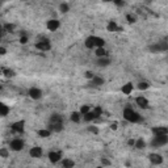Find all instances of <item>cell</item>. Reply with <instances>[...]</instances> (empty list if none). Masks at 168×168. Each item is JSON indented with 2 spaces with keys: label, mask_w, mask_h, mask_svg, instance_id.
I'll return each mask as SVG.
<instances>
[{
  "label": "cell",
  "mask_w": 168,
  "mask_h": 168,
  "mask_svg": "<svg viewBox=\"0 0 168 168\" xmlns=\"http://www.w3.org/2000/svg\"><path fill=\"white\" fill-rule=\"evenodd\" d=\"M148 87H150V84H148L147 82H141V83H138V84H137V88H138V89H141V91H144V89H147Z\"/></svg>",
  "instance_id": "obj_29"
},
{
  "label": "cell",
  "mask_w": 168,
  "mask_h": 168,
  "mask_svg": "<svg viewBox=\"0 0 168 168\" xmlns=\"http://www.w3.org/2000/svg\"><path fill=\"white\" fill-rule=\"evenodd\" d=\"M103 1H105V3H109V1H113V0H103Z\"/></svg>",
  "instance_id": "obj_44"
},
{
  "label": "cell",
  "mask_w": 168,
  "mask_h": 168,
  "mask_svg": "<svg viewBox=\"0 0 168 168\" xmlns=\"http://www.w3.org/2000/svg\"><path fill=\"white\" fill-rule=\"evenodd\" d=\"M59 9H61V12H62V13H67V12H69V9H70V7H69V4L62 3V4H61V7H59Z\"/></svg>",
  "instance_id": "obj_31"
},
{
  "label": "cell",
  "mask_w": 168,
  "mask_h": 168,
  "mask_svg": "<svg viewBox=\"0 0 168 168\" xmlns=\"http://www.w3.org/2000/svg\"><path fill=\"white\" fill-rule=\"evenodd\" d=\"M150 161L152 163V164H155V165H158V164H161L163 163V156L161 155H159V154H150Z\"/></svg>",
  "instance_id": "obj_9"
},
{
  "label": "cell",
  "mask_w": 168,
  "mask_h": 168,
  "mask_svg": "<svg viewBox=\"0 0 168 168\" xmlns=\"http://www.w3.org/2000/svg\"><path fill=\"white\" fill-rule=\"evenodd\" d=\"M62 122H63V118L59 114H53L50 117V124H62Z\"/></svg>",
  "instance_id": "obj_16"
},
{
  "label": "cell",
  "mask_w": 168,
  "mask_h": 168,
  "mask_svg": "<svg viewBox=\"0 0 168 168\" xmlns=\"http://www.w3.org/2000/svg\"><path fill=\"white\" fill-rule=\"evenodd\" d=\"M88 112H91V108H89V105H83L82 108H80V114H82V116L87 114Z\"/></svg>",
  "instance_id": "obj_30"
},
{
  "label": "cell",
  "mask_w": 168,
  "mask_h": 168,
  "mask_svg": "<svg viewBox=\"0 0 168 168\" xmlns=\"http://www.w3.org/2000/svg\"><path fill=\"white\" fill-rule=\"evenodd\" d=\"M22 1H26V0H22Z\"/></svg>",
  "instance_id": "obj_45"
},
{
  "label": "cell",
  "mask_w": 168,
  "mask_h": 168,
  "mask_svg": "<svg viewBox=\"0 0 168 168\" xmlns=\"http://www.w3.org/2000/svg\"><path fill=\"white\" fill-rule=\"evenodd\" d=\"M62 158V155L61 152H57V151H51V152H49V160L51 161V163H58Z\"/></svg>",
  "instance_id": "obj_10"
},
{
  "label": "cell",
  "mask_w": 168,
  "mask_h": 168,
  "mask_svg": "<svg viewBox=\"0 0 168 168\" xmlns=\"http://www.w3.org/2000/svg\"><path fill=\"white\" fill-rule=\"evenodd\" d=\"M84 76H86L87 79H91V80H92V79H93V76H95V75H93V74H92L91 71H87L86 74H84Z\"/></svg>",
  "instance_id": "obj_37"
},
{
  "label": "cell",
  "mask_w": 168,
  "mask_h": 168,
  "mask_svg": "<svg viewBox=\"0 0 168 168\" xmlns=\"http://www.w3.org/2000/svg\"><path fill=\"white\" fill-rule=\"evenodd\" d=\"M0 156H3V158H7V156H8V151L5 150V148H1V150H0Z\"/></svg>",
  "instance_id": "obj_36"
},
{
  "label": "cell",
  "mask_w": 168,
  "mask_h": 168,
  "mask_svg": "<svg viewBox=\"0 0 168 168\" xmlns=\"http://www.w3.org/2000/svg\"><path fill=\"white\" fill-rule=\"evenodd\" d=\"M106 29H108V32H117V30H120V28H118V25L116 24V21H109Z\"/></svg>",
  "instance_id": "obj_17"
},
{
  "label": "cell",
  "mask_w": 168,
  "mask_h": 168,
  "mask_svg": "<svg viewBox=\"0 0 168 168\" xmlns=\"http://www.w3.org/2000/svg\"><path fill=\"white\" fill-rule=\"evenodd\" d=\"M93 86H103L104 84V79L103 78H99V76H93V79L91 80Z\"/></svg>",
  "instance_id": "obj_23"
},
{
  "label": "cell",
  "mask_w": 168,
  "mask_h": 168,
  "mask_svg": "<svg viewBox=\"0 0 168 168\" xmlns=\"http://www.w3.org/2000/svg\"><path fill=\"white\" fill-rule=\"evenodd\" d=\"M88 131H91V133H93V134H97V133H99V127H97V126H89L88 127Z\"/></svg>",
  "instance_id": "obj_34"
},
{
  "label": "cell",
  "mask_w": 168,
  "mask_h": 168,
  "mask_svg": "<svg viewBox=\"0 0 168 168\" xmlns=\"http://www.w3.org/2000/svg\"><path fill=\"white\" fill-rule=\"evenodd\" d=\"M0 109H1V117H5V116H8V113H9V108H8L5 104H0Z\"/></svg>",
  "instance_id": "obj_24"
},
{
  "label": "cell",
  "mask_w": 168,
  "mask_h": 168,
  "mask_svg": "<svg viewBox=\"0 0 168 168\" xmlns=\"http://www.w3.org/2000/svg\"><path fill=\"white\" fill-rule=\"evenodd\" d=\"M121 91H122L124 95H130V93L133 92V84H131V83H127V84H125V86L121 88Z\"/></svg>",
  "instance_id": "obj_15"
},
{
  "label": "cell",
  "mask_w": 168,
  "mask_h": 168,
  "mask_svg": "<svg viewBox=\"0 0 168 168\" xmlns=\"http://www.w3.org/2000/svg\"><path fill=\"white\" fill-rule=\"evenodd\" d=\"M97 63H99V66H101V67H105V66L110 65V59L108 58V57H101V58H99Z\"/></svg>",
  "instance_id": "obj_18"
},
{
  "label": "cell",
  "mask_w": 168,
  "mask_h": 168,
  "mask_svg": "<svg viewBox=\"0 0 168 168\" xmlns=\"http://www.w3.org/2000/svg\"><path fill=\"white\" fill-rule=\"evenodd\" d=\"M24 125H25V121H17V122H14V124L12 125V130L18 133V134L24 133Z\"/></svg>",
  "instance_id": "obj_8"
},
{
  "label": "cell",
  "mask_w": 168,
  "mask_h": 168,
  "mask_svg": "<svg viewBox=\"0 0 168 168\" xmlns=\"http://www.w3.org/2000/svg\"><path fill=\"white\" fill-rule=\"evenodd\" d=\"M154 135H168V127L165 126H155L151 129Z\"/></svg>",
  "instance_id": "obj_6"
},
{
  "label": "cell",
  "mask_w": 168,
  "mask_h": 168,
  "mask_svg": "<svg viewBox=\"0 0 168 168\" xmlns=\"http://www.w3.org/2000/svg\"><path fill=\"white\" fill-rule=\"evenodd\" d=\"M126 18H127V20H129V22H130V24H133V22H135V18H134L133 16H131V14H127V16H126Z\"/></svg>",
  "instance_id": "obj_38"
},
{
  "label": "cell",
  "mask_w": 168,
  "mask_h": 168,
  "mask_svg": "<svg viewBox=\"0 0 168 168\" xmlns=\"http://www.w3.org/2000/svg\"><path fill=\"white\" fill-rule=\"evenodd\" d=\"M93 112H95V113L97 114V116H101V114H103V109H101V108H100V106H96V108H95V109H93Z\"/></svg>",
  "instance_id": "obj_35"
},
{
  "label": "cell",
  "mask_w": 168,
  "mask_h": 168,
  "mask_svg": "<svg viewBox=\"0 0 168 168\" xmlns=\"http://www.w3.org/2000/svg\"><path fill=\"white\" fill-rule=\"evenodd\" d=\"M20 42L22 45L26 43V42H28V37H26V36H22V37H20Z\"/></svg>",
  "instance_id": "obj_40"
},
{
  "label": "cell",
  "mask_w": 168,
  "mask_h": 168,
  "mask_svg": "<svg viewBox=\"0 0 168 168\" xmlns=\"http://www.w3.org/2000/svg\"><path fill=\"white\" fill-rule=\"evenodd\" d=\"M84 45H86V47H87V49H93V47H96V46H95V36H91V37L87 38L86 42H84Z\"/></svg>",
  "instance_id": "obj_14"
},
{
  "label": "cell",
  "mask_w": 168,
  "mask_h": 168,
  "mask_svg": "<svg viewBox=\"0 0 168 168\" xmlns=\"http://www.w3.org/2000/svg\"><path fill=\"white\" fill-rule=\"evenodd\" d=\"M4 29H5V32H13L14 30V25L13 24H5L4 25Z\"/></svg>",
  "instance_id": "obj_32"
},
{
  "label": "cell",
  "mask_w": 168,
  "mask_h": 168,
  "mask_svg": "<svg viewBox=\"0 0 168 168\" xmlns=\"http://www.w3.org/2000/svg\"><path fill=\"white\" fill-rule=\"evenodd\" d=\"M49 129L53 131L59 133V131H62V129H63V122L62 124H50V127H49Z\"/></svg>",
  "instance_id": "obj_19"
},
{
  "label": "cell",
  "mask_w": 168,
  "mask_h": 168,
  "mask_svg": "<svg viewBox=\"0 0 168 168\" xmlns=\"http://www.w3.org/2000/svg\"><path fill=\"white\" fill-rule=\"evenodd\" d=\"M124 118L129 122H133V124H137V122H141L142 117L141 114H138L137 112H134L130 108H125L124 109Z\"/></svg>",
  "instance_id": "obj_1"
},
{
  "label": "cell",
  "mask_w": 168,
  "mask_h": 168,
  "mask_svg": "<svg viewBox=\"0 0 168 168\" xmlns=\"http://www.w3.org/2000/svg\"><path fill=\"white\" fill-rule=\"evenodd\" d=\"M168 143V137L167 135H154V139L151 141V146L154 147H160Z\"/></svg>",
  "instance_id": "obj_2"
},
{
  "label": "cell",
  "mask_w": 168,
  "mask_h": 168,
  "mask_svg": "<svg viewBox=\"0 0 168 168\" xmlns=\"http://www.w3.org/2000/svg\"><path fill=\"white\" fill-rule=\"evenodd\" d=\"M117 127H118V122H112L110 124V129L112 130H117Z\"/></svg>",
  "instance_id": "obj_39"
},
{
  "label": "cell",
  "mask_w": 168,
  "mask_h": 168,
  "mask_svg": "<svg viewBox=\"0 0 168 168\" xmlns=\"http://www.w3.org/2000/svg\"><path fill=\"white\" fill-rule=\"evenodd\" d=\"M135 103H137V105L139 106V108H142V109L148 108V100L143 96H138L137 99H135Z\"/></svg>",
  "instance_id": "obj_7"
},
{
  "label": "cell",
  "mask_w": 168,
  "mask_h": 168,
  "mask_svg": "<svg viewBox=\"0 0 168 168\" xmlns=\"http://www.w3.org/2000/svg\"><path fill=\"white\" fill-rule=\"evenodd\" d=\"M32 158H41L42 156V148L41 147H32L29 151Z\"/></svg>",
  "instance_id": "obj_13"
},
{
  "label": "cell",
  "mask_w": 168,
  "mask_h": 168,
  "mask_svg": "<svg viewBox=\"0 0 168 168\" xmlns=\"http://www.w3.org/2000/svg\"><path fill=\"white\" fill-rule=\"evenodd\" d=\"M4 75L7 76V78H12V76H14V72L12 71V70H3Z\"/></svg>",
  "instance_id": "obj_33"
},
{
  "label": "cell",
  "mask_w": 168,
  "mask_h": 168,
  "mask_svg": "<svg viewBox=\"0 0 168 168\" xmlns=\"http://www.w3.org/2000/svg\"><path fill=\"white\" fill-rule=\"evenodd\" d=\"M80 112H72L71 113V121H74V122H79L80 121Z\"/></svg>",
  "instance_id": "obj_28"
},
{
  "label": "cell",
  "mask_w": 168,
  "mask_h": 168,
  "mask_svg": "<svg viewBox=\"0 0 168 168\" xmlns=\"http://www.w3.org/2000/svg\"><path fill=\"white\" fill-rule=\"evenodd\" d=\"M59 21L58 20H49L47 21V24H46V26H47V29L50 32H54V30H57L59 28Z\"/></svg>",
  "instance_id": "obj_12"
},
{
  "label": "cell",
  "mask_w": 168,
  "mask_h": 168,
  "mask_svg": "<svg viewBox=\"0 0 168 168\" xmlns=\"http://www.w3.org/2000/svg\"><path fill=\"white\" fill-rule=\"evenodd\" d=\"M113 1L116 4H122V1H124V0H113Z\"/></svg>",
  "instance_id": "obj_43"
},
{
  "label": "cell",
  "mask_w": 168,
  "mask_h": 168,
  "mask_svg": "<svg viewBox=\"0 0 168 168\" xmlns=\"http://www.w3.org/2000/svg\"><path fill=\"white\" fill-rule=\"evenodd\" d=\"M9 147H11V150H13V151H21L24 148V142L21 141V139H18V138H16L13 141H11Z\"/></svg>",
  "instance_id": "obj_5"
},
{
  "label": "cell",
  "mask_w": 168,
  "mask_h": 168,
  "mask_svg": "<svg viewBox=\"0 0 168 168\" xmlns=\"http://www.w3.org/2000/svg\"><path fill=\"white\" fill-rule=\"evenodd\" d=\"M5 53H7V50H5V49H4V47H0V54H1V55H5Z\"/></svg>",
  "instance_id": "obj_42"
},
{
  "label": "cell",
  "mask_w": 168,
  "mask_h": 168,
  "mask_svg": "<svg viewBox=\"0 0 168 168\" xmlns=\"http://www.w3.org/2000/svg\"><path fill=\"white\" fill-rule=\"evenodd\" d=\"M101 163H103L104 165H109V164H110V161H109V160H106V159H103V160H101Z\"/></svg>",
  "instance_id": "obj_41"
},
{
  "label": "cell",
  "mask_w": 168,
  "mask_h": 168,
  "mask_svg": "<svg viewBox=\"0 0 168 168\" xmlns=\"http://www.w3.org/2000/svg\"><path fill=\"white\" fill-rule=\"evenodd\" d=\"M62 165L65 168H71L75 165V163H74V160H70V159H65V160L62 161Z\"/></svg>",
  "instance_id": "obj_27"
},
{
  "label": "cell",
  "mask_w": 168,
  "mask_h": 168,
  "mask_svg": "<svg viewBox=\"0 0 168 168\" xmlns=\"http://www.w3.org/2000/svg\"><path fill=\"white\" fill-rule=\"evenodd\" d=\"M95 54H96L99 58H101V57H106L108 53H106V50L104 47H96V53H95Z\"/></svg>",
  "instance_id": "obj_22"
},
{
  "label": "cell",
  "mask_w": 168,
  "mask_h": 168,
  "mask_svg": "<svg viewBox=\"0 0 168 168\" xmlns=\"http://www.w3.org/2000/svg\"><path fill=\"white\" fill-rule=\"evenodd\" d=\"M29 96L32 97L33 100H38L40 97L42 96V92H41V89H38V88H30L29 89Z\"/></svg>",
  "instance_id": "obj_11"
},
{
  "label": "cell",
  "mask_w": 168,
  "mask_h": 168,
  "mask_svg": "<svg viewBox=\"0 0 168 168\" xmlns=\"http://www.w3.org/2000/svg\"><path fill=\"white\" fill-rule=\"evenodd\" d=\"M167 50H168V43H167V42H158L156 45L150 46V51H152V53L167 51Z\"/></svg>",
  "instance_id": "obj_3"
},
{
  "label": "cell",
  "mask_w": 168,
  "mask_h": 168,
  "mask_svg": "<svg viewBox=\"0 0 168 168\" xmlns=\"http://www.w3.org/2000/svg\"><path fill=\"white\" fill-rule=\"evenodd\" d=\"M135 147L138 148V150H143L144 147H146V143H144V141L143 139H137L135 141V144H134Z\"/></svg>",
  "instance_id": "obj_25"
},
{
  "label": "cell",
  "mask_w": 168,
  "mask_h": 168,
  "mask_svg": "<svg viewBox=\"0 0 168 168\" xmlns=\"http://www.w3.org/2000/svg\"><path fill=\"white\" fill-rule=\"evenodd\" d=\"M104 45H105V41H104L103 38L95 36V46L96 47H104Z\"/></svg>",
  "instance_id": "obj_21"
},
{
  "label": "cell",
  "mask_w": 168,
  "mask_h": 168,
  "mask_svg": "<svg viewBox=\"0 0 168 168\" xmlns=\"http://www.w3.org/2000/svg\"><path fill=\"white\" fill-rule=\"evenodd\" d=\"M36 47L38 50H41V51H47V50H50L51 45H50V41H49L47 38H43V40H41V41H38L36 43Z\"/></svg>",
  "instance_id": "obj_4"
},
{
  "label": "cell",
  "mask_w": 168,
  "mask_h": 168,
  "mask_svg": "<svg viewBox=\"0 0 168 168\" xmlns=\"http://www.w3.org/2000/svg\"><path fill=\"white\" fill-rule=\"evenodd\" d=\"M50 134H51V130H50V129H49V130H40L38 131V135H40V137L41 138H49L50 137Z\"/></svg>",
  "instance_id": "obj_26"
},
{
  "label": "cell",
  "mask_w": 168,
  "mask_h": 168,
  "mask_svg": "<svg viewBox=\"0 0 168 168\" xmlns=\"http://www.w3.org/2000/svg\"><path fill=\"white\" fill-rule=\"evenodd\" d=\"M96 118H99V116L95 112H88L87 114H84V120L86 121H93V120H96Z\"/></svg>",
  "instance_id": "obj_20"
}]
</instances>
